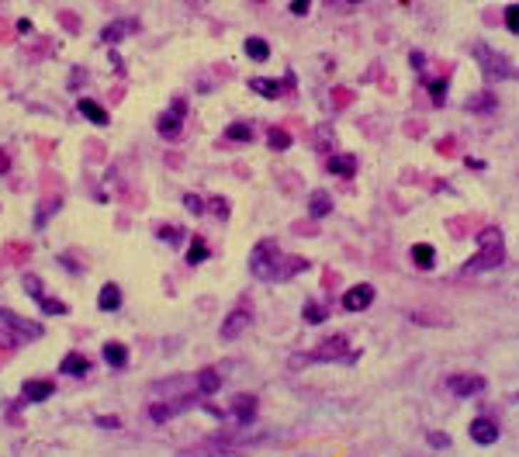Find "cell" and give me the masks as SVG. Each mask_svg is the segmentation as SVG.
Here are the masks:
<instances>
[{
  "label": "cell",
  "mask_w": 519,
  "mask_h": 457,
  "mask_svg": "<svg viewBox=\"0 0 519 457\" xmlns=\"http://www.w3.org/2000/svg\"><path fill=\"white\" fill-rule=\"evenodd\" d=\"M183 232L177 226H170V228H159V239H181Z\"/></svg>",
  "instance_id": "30"
},
{
  "label": "cell",
  "mask_w": 519,
  "mask_h": 457,
  "mask_svg": "<svg viewBox=\"0 0 519 457\" xmlns=\"http://www.w3.org/2000/svg\"><path fill=\"white\" fill-rule=\"evenodd\" d=\"M357 170V160L353 156H336V160H329V174H343V177H350Z\"/></svg>",
  "instance_id": "18"
},
{
  "label": "cell",
  "mask_w": 519,
  "mask_h": 457,
  "mask_svg": "<svg viewBox=\"0 0 519 457\" xmlns=\"http://www.w3.org/2000/svg\"><path fill=\"white\" fill-rule=\"evenodd\" d=\"M218 385H222L218 371H215V367H204L201 374H198V385H194V388L201 391V395H211V391H218Z\"/></svg>",
  "instance_id": "11"
},
{
  "label": "cell",
  "mask_w": 519,
  "mask_h": 457,
  "mask_svg": "<svg viewBox=\"0 0 519 457\" xmlns=\"http://www.w3.org/2000/svg\"><path fill=\"white\" fill-rule=\"evenodd\" d=\"M97 305H101L104 312L121 308V288H118V284H104V288H101V298H97Z\"/></svg>",
  "instance_id": "10"
},
{
  "label": "cell",
  "mask_w": 519,
  "mask_h": 457,
  "mask_svg": "<svg viewBox=\"0 0 519 457\" xmlns=\"http://www.w3.org/2000/svg\"><path fill=\"white\" fill-rule=\"evenodd\" d=\"M52 391H56L52 381H28V385H24V398H28V402H42V398L52 395Z\"/></svg>",
  "instance_id": "12"
},
{
  "label": "cell",
  "mask_w": 519,
  "mask_h": 457,
  "mask_svg": "<svg viewBox=\"0 0 519 457\" xmlns=\"http://www.w3.org/2000/svg\"><path fill=\"white\" fill-rule=\"evenodd\" d=\"M305 316H308L312 322H318V319H322V308H318V305H312V308H305Z\"/></svg>",
  "instance_id": "32"
},
{
  "label": "cell",
  "mask_w": 519,
  "mask_h": 457,
  "mask_svg": "<svg viewBox=\"0 0 519 457\" xmlns=\"http://www.w3.org/2000/svg\"><path fill=\"white\" fill-rule=\"evenodd\" d=\"M181 457H239V454H228V451L215 447V443H201V447H194V451H183Z\"/></svg>",
  "instance_id": "16"
},
{
  "label": "cell",
  "mask_w": 519,
  "mask_h": 457,
  "mask_svg": "<svg viewBox=\"0 0 519 457\" xmlns=\"http://www.w3.org/2000/svg\"><path fill=\"white\" fill-rule=\"evenodd\" d=\"M42 308H46V312H66L63 301H49V298H42Z\"/></svg>",
  "instance_id": "31"
},
{
  "label": "cell",
  "mask_w": 519,
  "mask_h": 457,
  "mask_svg": "<svg viewBox=\"0 0 519 457\" xmlns=\"http://www.w3.org/2000/svg\"><path fill=\"white\" fill-rule=\"evenodd\" d=\"M183 205H187V211H194V215H201V198H194V194H187V198H183Z\"/></svg>",
  "instance_id": "28"
},
{
  "label": "cell",
  "mask_w": 519,
  "mask_h": 457,
  "mask_svg": "<svg viewBox=\"0 0 519 457\" xmlns=\"http://www.w3.org/2000/svg\"><path fill=\"white\" fill-rule=\"evenodd\" d=\"M492 104H495V97H492V94H474L471 101H468V108H474V111H488Z\"/></svg>",
  "instance_id": "22"
},
{
  "label": "cell",
  "mask_w": 519,
  "mask_h": 457,
  "mask_svg": "<svg viewBox=\"0 0 519 457\" xmlns=\"http://www.w3.org/2000/svg\"><path fill=\"white\" fill-rule=\"evenodd\" d=\"M80 114H84V118H91L94 125H108V114H104V108H97L94 101H80Z\"/></svg>",
  "instance_id": "17"
},
{
  "label": "cell",
  "mask_w": 519,
  "mask_h": 457,
  "mask_svg": "<svg viewBox=\"0 0 519 457\" xmlns=\"http://www.w3.org/2000/svg\"><path fill=\"white\" fill-rule=\"evenodd\" d=\"M228 139H236V142H246V139H253V129H249V125H243V121H236V125L228 129Z\"/></svg>",
  "instance_id": "24"
},
{
  "label": "cell",
  "mask_w": 519,
  "mask_h": 457,
  "mask_svg": "<svg viewBox=\"0 0 519 457\" xmlns=\"http://www.w3.org/2000/svg\"><path fill=\"white\" fill-rule=\"evenodd\" d=\"M232 409H236V416L246 423V419L256 416V398H253V395H236V398H232Z\"/></svg>",
  "instance_id": "13"
},
{
  "label": "cell",
  "mask_w": 519,
  "mask_h": 457,
  "mask_svg": "<svg viewBox=\"0 0 519 457\" xmlns=\"http://www.w3.org/2000/svg\"><path fill=\"white\" fill-rule=\"evenodd\" d=\"M505 24H509L513 31H519V4H509V7H505Z\"/></svg>",
  "instance_id": "25"
},
{
  "label": "cell",
  "mask_w": 519,
  "mask_h": 457,
  "mask_svg": "<svg viewBox=\"0 0 519 457\" xmlns=\"http://www.w3.org/2000/svg\"><path fill=\"white\" fill-rule=\"evenodd\" d=\"M249 322H253V308H249V305H236L226 319H222V329H218V333H222V340L226 343H232V340H239V336L246 333Z\"/></svg>",
  "instance_id": "5"
},
{
  "label": "cell",
  "mask_w": 519,
  "mask_h": 457,
  "mask_svg": "<svg viewBox=\"0 0 519 457\" xmlns=\"http://www.w3.org/2000/svg\"><path fill=\"white\" fill-rule=\"evenodd\" d=\"M271 146H273V149H288V146H291V139L284 136V132H281V129H273V136H271Z\"/></svg>",
  "instance_id": "26"
},
{
  "label": "cell",
  "mask_w": 519,
  "mask_h": 457,
  "mask_svg": "<svg viewBox=\"0 0 519 457\" xmlns=\"http://www.w3.org/2000/svg\"><path fill=\"white\" fill-rule=\"evenodd\" d=\"M181 118H183V101H177V104H173V111L159 118V136H163V139H177V136H181Z\"/></svg>",
  "instance_id": "8"
},
{
  "label": "cell",
  "mask_w": 519,
  "mask_h": 457,
  "mask_svg": "<svg viewBox=\"0 0 519 457\" xmlns=\"http://www.w3.org/2000/svg\"><path fill=\"white\" fill-rule=\"evenodd\" d=\"M412 260H415L423 271H429V267H433V250H429V246H415V250H412Z\"/></svg>",
  "instance_id": "21"
},
{
  "label": "cell",
  "mask_w": 519,
  "mask_h": 457,
  "mask_svg": "<svg viewBox=\"0 0 519 457\" xmlns=\"http://www.w3.org/2000/svg\"><path fill=\"white\" fill-rule=\"evenodd\" d=\"M204 256H208V246H204V239H194V246L187 250V263H201Z\"/></svg>",
  "instance_id": "23"
},
{
  "label": "cell",
  "mask_w": 519,
  "mask_h": 457,
  "mask_svg": "<svg viewBox=\"0 0 519 457\" xmlns=\"http://www.w3.org/2000/svg\"><path fill=\"white\" fill-rule=\"evenodd\" d=\"M374 301V288L371 284H353L346 295H343V308L346 312H361V308H367Z\"/></svg>",
  "instance_id": "7"
},
{
  "label": "cell",
  "mask_w": 519,
  "mask_h": 457,
  "mask_svg": "<svg viewBox=\"0 0 519 457\" xmlns=\"http://www.w3.org/2000/svg\"><path fill=\"white\" fill-rule=\"evenodd\" d=\"M253 91L267 94V97H277V87H273V84H263V80H253Z\"/></svg>",
  "instance_id": "27"
},
{
  "label": "cell",
  "mask_w": 519,
  "mask_h": 457,
  "mask_svg": "<svg viewBox=\"0 0 519 457\" xmlns=\"http://www.w3.org/2000/svg\"><path fill=\"white\" fill-rule=\"evenodd\" d=\"M249 263H253V274L256 277H273L277 274V263H281V253H277V246H273L271 239H263L256 250H253V256H249Z\"/></svg>",
  "instance_id": "3"
},
{
  "label": "cell",
  "mask_w": 519,
  "mask_h": 457,
  "mask_svg": "<svg viewBox=\"0 0 519 457\" xmlns=\"http://www.w3.org/2000/svg\"><path fill=\"white\" fill-rule=\"evenodd\" d=\"M211 211L226 219V215H228V201H222V198H211Z\"/></svg>",
  "instance_id": "29"
},
{
  "label": "cell",
  "mask_w": 519,
  "mask_h": 457,
  "mask_svg": "<svg viewBox=\"0 0 519 457\" xmlns=\"http://www.w3.org/2000/svg\"><path fill=\"white\" fill-rule=\"evenodd\" d=\"M502 256H505V246H502V232L498 228H485L481 236H478V253H474L471 260L464 263V271L468 274H478V271H492L502 263Z\"/></svg>",
  "instance_id": "1"
},
{
  "label": "cell",
  "mask_w": 519,
  "mask_h": 457,
  "mask_svg": "<svg viewBox=\"0 0 519 457\" xmlns=\"http://www.w3.org/2000/svg\"><path fill=\"white\" fill-rule=\"evenodd\" d=\"M246 56H249V59H256V63H263V59L271 56V49H267V42H263V39H249V42H246Z\"/></svg>",
  "instance_id": "19"
},
{
  "label": "cell",
  "mask_w": 519,
  "mask_h": 457,
  "mask_svg": "<svg viewBox=\"0 0 519 457\" xmlns=\"http://www.w3.org/2000/svg\"><path fill=\"white\" fill-rule=\"evenodd\" d=\"M471 440L474 443H495L498 440V426L492 419H474L471 423Z\"/></svg>",
  "instance_id": "9"
},
{
  "label": "cell",
  "mask_w": 519,
  "mask_h": 457,
  "mask_svg": "<svg viewBox=\"0 0 519 457\" xmlns=\"http://www.w3.org/2000/svg\"><path fill=\"white\" fill-rule=\"evenodd\" d=\"M471 52H474V59H478V66L485 69V76H492V80H502V76H509V73H513L509 59H505V56H495V52H492L488 46H481V42H478Z\"/></svg>",
  "instance_id": "4"
},
{
  "label": "cell",
  "mask_w": 519,
  "mask_h": 457,
  "mask_svg": "<svg viewBox=\"0 0 519 457\" xmlns=\"http://www.w3.org/2000/svg\"><path fill=\"white\" fill-rule=\"evenodd\" d=\"M312 361H343V364H353V350L346 346V340H343V336H333V340H326L322 346H316L308 357H294L291 367L312 364Z\"/></svg>",
  "instance_id": "2"
},
{
  "label": "cell",
  "mask_w": 519,
  "mask_h": 457,
  "mask_svg": "<svg viewBox=\"0 0 519 457\" xmlns=\"http://www.w3.org/2000/svg\"><path fill=\"white\" fill-rule=\"evenodd\" d=\"M329 208H333L329 194H322V191H318V194H312V215H318V219H322V215H329Z\"/></svg>",
  "instance_id": "20"
},
{
  "label": "cell",
  "mask_w": 519,
  "mask_h": 457,
  "mask_svg": "<svg viewBox=\"0 0 519 457\" xmlns=\"http://www.w3.org/2000/svg\"><path fill=\"white\" fill-rule=\"evenodd\" d=\"M87 367H91V364H87V357H84V353H69L59 371H63V374H80V378H84V374H87Z\"/></svg>",
  "instance_id": "15"
},
{
  "label": "cell",
  "mask_w": 519,
  "mask_h": 457,
  "mask_svg": "<svg viewBox=\"0 0 519 457\" xmlns=\"http://www.w3.org/2000/svg\"><path fill=\"white\" fill-rule=\"evenodd\" d=\"M104 361L111 367H125L129 364V350H125L121 343H108V346H104Z\"/></svg>",
  "instance_id": "14"
},
{
  "label": "cell",
  "mask_w": 519,
  "mask_h": 457,
  "mask_svg": "<svg viewBox=\"0 0 519 457\" xmlns=\"http://www.w3.org/2000/svg\"><path fill=\"white\" fill-rule=\"evenodd\" d=\"M429 443H433V447H447L450 440H447V436H443V433H433V440H429Z\"/></svg>",
  "instance_id": "33"
},
{
  "label": "cell",
  "mask_w": 519,
  "mask_h": 457,
  "mask_svg": "<svg viewBox=\"0 0 519 457\" xmlns=\"http://www.w3.org/2000/svg\"><path fill=\"white\" fill-rule=\"evenodd\" d=\"M447 388L457 398H468V395H478V391L485 388V378H478V374H453L450 381H447Z\"/></svg>",
  "instance_id": "6"
}]
</instances>
